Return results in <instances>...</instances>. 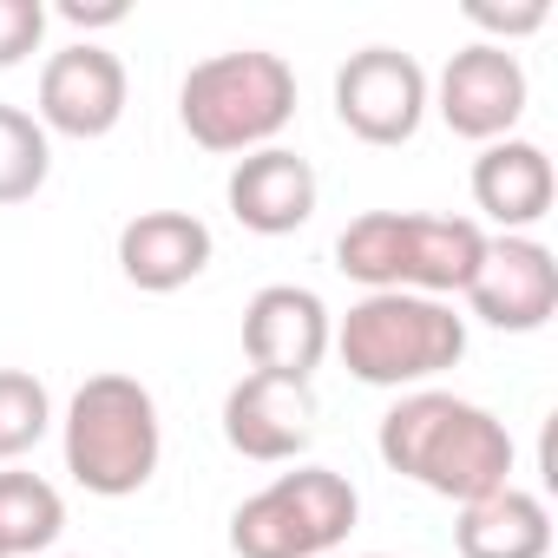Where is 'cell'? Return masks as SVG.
I'll use <instances>...</instances> for the list:
<instances>
[{"instance_id":"6da1fadb","label":"cell","mask_w":558,"mask_h":558,"mask_svg":"<svg viewBox=\"0 0 558 558\" xmlns=\"http://www.w3.org/2000/svg\"><path fill=\"white\" fill-rule=\"evenodd\" d=\"M375 453L388 473L427 486L434 499L473 506L499 486H512V434L493 408L460 401L447 388H408L381 427H375Z\"/></svg>"},{"instance_id":"7a4b0ae2","label":"cell","mask_w":558,"mask_h":558,"mask_svg":"<svg viewBox=\"0 0 558 558\" xmlns=\"http://www.w3.org/2000/svg\"><path fill=\"white\" fill-rule=\"evenodd\" d=\"M486 230L473 217H427V210H362L336 236V269L349 283L408 290V296H460L480 269Z\"/></svg>"},{"instance_id":"3957f363","label":"cell","mask_w":558,"mask_h":558,"mask_svg":"<svg viewBox=\"0 0 558 558\" xmlns=\"http://www.w3.org/2000/svg\"><path fill=\"white\" fill-rule=\"evenodd\" d=\"M290 119H296V73L283 53H263V47L210 53L178 86V125L191 132V145L217 158H250L276 145Z\"/></svg>"},{"instance_id":"277c9868","label":"cell","mask_w":558,"mask_h":558,"mask_svg":"<svg viewBox=\"0 0 558 558\" xmlns=\"http://www.w3.org/2000/svg\"><path fill=\"white\" fill-rule=\"evenodd\" d=\"M60 447H66V473L86 493H99V499L145 493L165 460V421H158L151 388L138 375L80 381V395L66 401V421H60Z\"/></svg>"},{"instance_id":"5b68a950","label":"cell","mask_w":558,"mask_h":558,"mask_svg":"<svg viewBox=\"0 0 558 558\" xmlns=\"http://www.w3.org/2000/svg\"><path fill=\"white\" fill-rule=\"evenodd\" d=\"M329 349L368 388H421L466 355V316H453V303L440 296L375 290L336 323Z\"/></svg>"},{"instance_id":"8992f818","label":"cell","mask_w":558,"mask_h":558,"mask_svg":"<svg viewBox=\"0 0 558 558\" xmlns=\"http://www.w3.org/2000/svg\"><path fill=\"white\" fill-rule=\"evenodd\" d=\"M362 519V493L336 466H296L276 473L263 493H250L230 512V551L236 558H323L336 551Z\"/></svg>"},{"instance_id":"52a82bcc","label":"cell","mask_w":558,"mask_h":558,"mask_svg":"<svg viewBox=\"0 0 558 558\" xmlns=\"http://www.w3.org/2000/svg\"><path fill=\"white\" fill-rule=\"evenodd\" d=\"M427 66L401 47H362L349 53V66L336 73V119L362 138V145H408L427 119Z\"/></svg>"},{"instance_id":"ba28073f","label":"cell","mask_w":558,"mask_h":558,"mask_svg":"<svg viewBox=\"0 0 558 558\" xmlns=\"http://www.w3.org/2000/svg\"><path fill=\"white\" fill-rule=\"evenodd\" d=\"M525 99H532V86H525L519 53L512 47H486V40L460 47L440 66L434 93H427V106L447 119V132L453 138H473V145L512 138V125L525 119Z\"/></svg>"},{"instance_id":"9c48e42d","label":"cell","mask_w":558,"mask_h":558,"mask_svg":"<svg viewBox=\"0 0 558 558\" xmlns=\"http://www.w3.org/2000/svg\"><path fill=\"white\" fill-rule=\"evenodd\" d=\"M460 296L486 329L538 336L558 316V256L538 236H486L480 269Z\"/></svg>"},{"instance_id":"30bf717a","label":"cell","mask_w":558,"mask_h":558,"mask_svg":"<svg viewBox=\"0 0 558 558\" xmlns=\"http://www.w3.org/2000/svg\"><path fill=\"white\" fill-rule=\"evenodd\" d=\"M125 99H132V80H125V60L112 47H60L47 66H40V132H60V138H106L119 119H125Z\"/></svg>"},{"instance_id":"8fae6325","label":"cell","mask_w":558,"mask_h":558,"mask_svg":"<svg viewBox=\"0 0 558 558\" xmlns=\"http://www.w3.org/2000/svg\"><path fill=\"white\" fill-rule=\"evenodd\" d=\"M336 342V323H329V303L303 283H269L250 296L243 310V355L256 375H283V381H310L323 368Z\"/></svg>"},{"instance_id":"7c38bea8","label":"cell","mask_w":558,"mask_h":558,"mask_svg":"<svg viewBox=\"0 0 558 558\" xmlns=\"http://www.w3.org/2000/svg\"><path fill=\"white\" fill-rule=\"evenodd\" d=\"M223 440L230 453L256 460V466H283L316 440V395L310 381H283V375H243L223 395Z\"/></svg>"},{"instance_id":"4fadbf2b","label":"cell","mask_w":558,"mask_h":558,"mask_svg":"<svg viewBox=\"0 0 558 558\" xmlns=\"http://www.w3.org/2000/svg\"><path fill=\"white\" fill-rule=\"evenodd\" d=\"M223 197H230V217L243 230H256V236H290V230H303L316 217V165L296 158L290 145H263V151L236 158Z\"/></svg>"},{"instance_id":"5bb4252c","label":"cell","mask_w":558,"mask_h":558,"mask_svg":"<svg viewBox=\"0 0 558 558\" xmlns=\"http://www.w3.org/2000/svg\"><path fill=\"white\" fill-rule=\"evenodd\" d=\"M210 223L191 217V210H138L125 230H119V269L125 283L145 290V296H171L184 283L210 269Z\"/></svg>"},{"instance_id":"9a60e30c","label":"cell","mask_w":558,"mask_h":558,"mask_svg":"<svg viewBox=\"0 0 558 558\" xmlns=\"http://www.w3.org/2000/svg\"><path fill=\"white\" fill-rule=\"evenodd\" d=\"M551 197H558V171H551L545 145H532V138L480 145V158H473V204L499 223V236H525L532 223H545Z\"/></svg>"},{"instance_id":"2e32d148","label":"cell","mask_w":558,"mask_h":558,"mask_svg":"<svg viewBox=\"0 0 558 558\" xmlns=\"http://www.w3.org/2000/svg\"><path fill=\"white\" fill-rule=\"evenodd\" d=\"M460 558H545L551 551V512L525 486H499L473 506H460L453 525Z\"/></svg>"},{"instance_id":"e0dca14e","label":"cell","mask_w":558,"mask_h":558,"mask_svg":"<svg viewBox=\"0 0 558 558\" xmlns=\"http://www.w3.org/2000/svg\"><path fill=\"white\" fill-rule=\"evenodd\" d=\"M66 532V499L53 480L8 466L0 473V558H34Z\"/></svg>"},{"instance_id":"ac0fdd59","label":"cell","mask_w":558,"mask_h":558,"mask_svg":"<svg viewBox=\"0 0 558 558\" xmlns=\"http://www.w3.org/2000/svg\"><path fill=\"white\" fill-rule=\"evenodd\" d=\"M47 171H53V145H47L40 119L21 106H0V210L40 197Z\"/></svg>"},{"instance_id":"d6986e66","label":"cell","mask_w":558,"mask_h":558,"mask_svg":"<svg viewBox=\"0 0 558 558\" xmlns=\"http://www.w3.org/2000/svg\"><path fill=\"white\" fill-rule=\"evenodd\" d=\"M53 427V395L40 375L27 368H0V466H14L21 453H34Z\"/></svg>"},{"instance_id":"ffe728a7","label":"cell","mask_w":558,"mask_h":558,"mask_svg":"<svg viewBox=\"0 0 558 558\" xmlns=\"http://www.w3.org/2000/svg\"><path fill=\"white\" fill-rule=\"evenodd\" d=\"M466 21H473L480 34H493L486 47H512V40L538 34V27L551 21V8H545V0H525V8H493V0H466Z\"/></svg>"},{"instance_id":"44dd1931","label":"cell","mask_w":558,"mask_h":558,"mask_svg":"<svg viewBox=\"0 0 558 558\" xmlns=\"http://www.w3.org/2000/svg\"><path fill=\"white\" fill-rule=\"evenodd\" d=\"M47 40V8L40 0H0V73L21 66Z\"/></svg>"},{"instance_id":"7402d4cb","label":"cell","mask_w":558,"mask_h":558,"mask_svg":"<svg viewBox=\"0 0 558 558\" xmlns=\"http://www.w3.org/2000/svg\"><path fill=\"white\" fill-rule=\"evenodd\" d=\"M132 8H125V0H106V8H86V0H66V8H60V21H73V27H119Z\"/></svg>"},{"instance_id":"603a6c76","label":"cell","mask_w":558,"mask_h":558,"mask_svg":"<svg viewBox=\"0 0 558 558\" xmlns=\"http://www.w3.org/2000/svg\"><path fill=\"white\" fill-rule=\"evenodd\" d=\"M368 558H388V551H368Z\"/></svg>"}]
</instances>
